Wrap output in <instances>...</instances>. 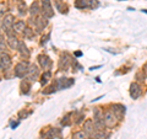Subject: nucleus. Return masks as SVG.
Here are the masks:
<instances>
[{
  "label": "nucleus",
  "instance_id": "f257e3e1",
  "mask_svg": "<svg viewBox=\"0 0 147 139\" xmlns=\"http://www.w3.org/2000/svg\"><path fill=\"white\" fill-rule=\"evenodd\" d=\"M26 72H27V63H20V64H17V67L15 69L16 75L21 76V75H24Z\"/></svg>",
  "mask_w": 147,
  "mask_h": 139
},
{
  "label": "nucleus",
  "instance_id": "f03ea898",
  "mask_svg": "<svg viewBox=\"0 0 147 139\" xmlns=\"http://www.w3.org/2000/svg\"><path fill=\"white\" fill-rule=\"evenodd\" d=\"M43 3V11L45 12L47 16H52L53 12H52V6H50V1L49 0H42Z\"/></svg>",
  "mask_w": 147,
  "mask_h": 139
},
{
  "label": "nucleus",
  "instance_id": "7ed1b4c3",
  "mask_svg": "<svg viewBox=\"0 0 147 139\" xmlns=\"http://www.w3.org/2000/svg\"><path fill=\"white\" fill-rule=\"evenodd\" d=\"M141 94V90H140V86L137 84H132L131 85V96L134 97V99H137V97L140 96Z\"/></svg>",
  "mask_w": 147,
  "mask_h": 139
},
{
  "label": "nucleus",
  "instance_id": "20e7f679",
  "mask_svg": "<svg viewBox=\"0 0 147 139\" xmlns=\"http://www.w3.org/2000/svg\"><path fill=\"white\" fill-rule=\"evenodd\" d=\"M10 58H9L7 54H3L1 55V69H5L10 65Z\"/></svg>",
  "mask_w": 147,
  "mask_h": 139
},
{
  "label": "nucleus",
  "instance_id": "39448f33",
  "mask_svg": "<svg viewBox=\"0 0 147 139\" xmlns=\"http://www.w3.org/2000/svg\"><path fill=\"white\" fill-rule=\"evenodd\" d=\"M105 123H107L108 126H113V123H114V116L110 111H108V112L105 113Z\"/></svg>",
  "mask_w": 147,
  "mask_h": 139
},
{
  "label": "nucleus",
  "instance_id": "423d86ee",
  "mask_svg": "<svg viewBox=\"0 0 147 139\" xmlns=\"http://www.w3.org/2000/svg\"><path fill=\"white\" fill-rule=\"evenodd\" d=\"M88 1H90V0H77V1H76V6L77 7H87V6H88Z\"/></svg>",
  "mask_w": 147,
  "mask_h": 139
},
{
  "label": "nucleus",
  "instance_id": "0eeeda50",
  "mask_svg": "<svg viewBox=\"0 0 147 139\" xmlns=\"http://www.w3.org/2000/svg\"><path fill=\"white\" fill-rule=\"evenodd\" d=\"M15 30H17V31H21V30H25L24 27H25V22L24 21H20V22H17V24H15Z\"/></svg>",
  "mask_w": 147,
  "mask_h": 139
},
{
  "label": "nucleus",
  "instance_id": "6e6552de",
  "mask_svg": "<svg viewBox=\"0 0 147 139\" xmlns=\"http://www.w3.org/2000/svg\"><path fill=\"white\" fill-rule=\"evenodd\" d=\"M74 139H86V138H85L84 132H77L74 134Z\"/></svg>",
  "mask_w": 147,
  "mask_h": 139
},
{
  "label": "nucleus",
  "instance_id": "1a4fd4ad",
  "mask_svg": "<svg viewBox=\"0 0 147 139\" xmlns=\"http://www.w3.org/2000/svg\"><path fill=\"white\" fill-rule=\"evenodd\" d=\"M9 42H10V46H11L12 48H15V47H16V38H15V37H10Z\"/></svg>",
  "mask_w": 147,
  "mask_h": 139
},
{
  "label": "nucleus",
  "instance_id": "9d476101",
  "mask_svg": "<svg viewBox=\"0 0 147 139\" xmlns=\"http://www.w3.org/2000/svg\"><path fill=\"white\" fill-rule=\"evenodd\" d=\"M40 63H42V65H43V67H47L48 58H47V57H40Z\"/></svg>",
  "mask_w": 147,
  "mask_h": 139
},
{
  "label": "nucleus",
  "instance_id": "9b49d317",
  "mask_svg": "<svg viewBox=\"0 0 147 139\" xmlns=\"http://www.w3.org/2000/svg\"><path fill=\"white\" fill-rule=\"evenodd\" d=\"M37 12V4H33L32 5V14H36Z\"/></svg>",
  "mask_w": 147,
  "mask_h": 139
},
{
  "label": "nucleus",
  "instance_id": "f8f14e48",
  "mask_svg": "<svg viewBox=\"0 0 147 139\" xmlns=\"http://www.w3.org/2000/svg\"><path fill=\"white\" fill-rule=\"evenodd\" d=\"M146 73H147V67H146Z\"/></svg>",
  "mask_w": 147,
  "mask_h": 139
}]
</instances>
